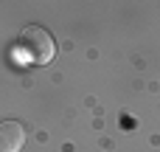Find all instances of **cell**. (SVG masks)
I'll return each mask as SVG.
<instances>
[{
  "label": "cell",
  "instance_id": "obj_1",
  "mask_svg": "<svg viewBox=\"0 0 160 152\" xmlns=\"http://www.w3.org/2000/svg\"><path fill=\"white\" fill-rule=\"evenodd\" d=\"M20 51L31 65H51L56 56V42L48 28L42 25H25L20 31Z\"/></svg>",
  "mask_w": 160,
  "mask_h": 152
},
{
  "label": "cell",
  "instance_id": "obj_2",
  "mask_svg": "<svg viewBox=\"0 0 160 152\" xmlns=\"http://www.w3.org/2000/svg\"><path fill=\"white\" fill-rule=\"evenodd\" d=\"M25 130L20 121H0V152H22Z\"/></svg>",
  "mask_w": 160,
  "mask_h": 152
}]
</instances>
